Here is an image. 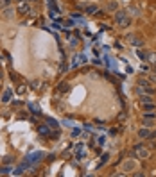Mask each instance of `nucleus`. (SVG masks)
Here are the masks:
<instances>
[{
  "label": "nucleus",
  "instance_id": "obj_7",
  "mask_svg": "<svg viewBox=\"0 0 156 177\" xmlns=\"http://www.w3.org/2000/svg\"><path fill=\"white\" fill-rule=\"evenodd\" d=\"M38 131H40V134H43V136H47V134H49V127H47V125H42V127L38 129Z\"/></svg>",
  "mask_w": 156,
  "mask_h": 177
},
{
  "label": "nucleus",
  "instance_id": "obj_3",
  "mask_svg": "<svg viewBox=\"0 0 156 177\" xmlns=\"http://www.w3.org/2000/svg\"><path fill=\"white\" fill-rule=\"evenodd\" d=\"M138 136H140V138H144V140H149V138H154V136H156V132H151L149 129L142 127L140 131H138Z\"/></svg>",
  "mask_w": 156,
  "mask_h": 177
},
{
  "label": "nucleus",
  "instance_id": "obj_9",
  "mask_svg": "<svg viewBox=\"0 0 156 177\" xmlns=\"http://www.w3.org/2000/svg\"><path fill=\"white\" fill-rule=\"evenodd\" d=\"M2 100H4V102H9V100H11V91H9V90L4 93V98H2Z\"/></svg>",
  "mask_w": 156,
  "mask_h": 177
},
{
  "label": "nucleus",
  "instance_id": "obj_10",
  "mask_svg": "<svg viewBox=\"0 0 156 177\" xmlns=\"http://www.w3.org/2000/svg\"><path fill=\"white\" fill-rule=\"evenodd\" d=\"M142 107H144V109H145V111H151V109H154V106L151 104V102H147V104H144V106H142Z\"/></svg>",
  "mask_w": 156,
  "mask_h": 177
},
{
  "label": "nucleus",
  "instance_id": "obj_11",
  "mask_svg": "<svg viewBox=\"0 0 156 177\" xmlns=\"http://www.w3.org/2000/svg\"><path fill=\"white\" fill-rule=\"evenodd\" d=\"M47 124L52 125V127H58V122H56V120H52V118H47Z\"/></svg>",
  "mask_w": 156,
  "mask_h": 177
},
{
  "label": "nucleus",
  "instance_id": "obj_6",
  "mask_svg": "<svg viewBox=\"0 0 156 177\" xmlns=\"http://www.w3.org/2000/svg\"><path fill=\"white\" fill-rule=\"evenodd\" d=\"M43 156H45L43 152H34V154H31V156H29V163H36V161L42 159Z\"/></svg>",
  "mask_w": 156,
  "mask_h": 177
},
{
  "label": "nucleus",
  "instance_id": "obj_16",
  "mask_svg": "<svg viewBox=\"0 0 156 177\" xmlns=\"http://www.w3.org/2000/svg\"><path fill=\"white\" fill-rule=\"evenodd\" d=\"M0 77H2V72H0Z\"/></svg>",
  "mask_w": 156,
  "mask_h": 177
},
{
  "label": "nucleus",
  "instance_id": "obj_1",
  "mask_svg": "<svg viewBox=\"0 0 156 177\" xmlns=\"http://www.w3.org/2000/svg\"><path fill=\"white\" fill-rule=\"evenodd\" d=\"M115 22H117V25H120V27H127L131 20H129V16H127V13L119 11L117 15H115Z\"/></svg>",
  "mask_w": 156,
  "mask_h": 177
},
{
  "label": "nucleus",
  "instance_id": "obj_15",
  "mask_svg": "<svg viewBox=\"0 0 156 177\" xmlns=\"http://www.w3.org/2000/svg\"><path fill=\"white\" fill-rule=\"evenodd\" d=\"M149 79H151V81H153V83H156V73H153V75H151V77H149Z\"/></svg>",
  "mask_w": 156,
  "mask_h": 177
},
{
  "label": "nucleus",
  "instance_id": "obj_2",
  "mask_svg": "<svg viewBox=\"0 0 156 177\" xmlns=\"http://www.w3.org/2000/svg\"><path fill=\"white\" fill-rule=\"evenodd\" d=\"M135 154H137V158H140V159L149 158V150H147V148H144L142 145H137V147H135Z\"/></svg>",
  "mask_w": 156,
  "mask_h": 177
},
{
  "label": "nucleus",
  "instance_id": "obj_8",
  "mask_svg": "<svg viewBox=\"0 0 156 177\" xmlns=\"http://www.w3.org/2000/svg\"><path fill=\"white\" fill-rule=\"evenodd\" d=\"M151 100H153V98L149 97V95H144V97L140 98V102H142V104H147V102H151Z\"/></svg>",
  "mask_w": 156,
  "mask_h": 177
},
{
  "label": "nucleus",
  "instance_id": "obj_5",
  "mask_svg": "<svg viewBox=\"0 0 156 177\" xmlns=\"http://www.w3.org/2000/svg\"><path fill=\"white\" fill-rule=\"evenodd\" d=\"M83 9L88 13V15H95V13L99 11V7H97V5H93V4H86V5H83Z\"/></svg>",
  "mask_w": 156,
  "mask_h": 177
},
{
  "label": "nucleus",
  "instance_id": "obj_12",
  "mask_svg": "<svg viewBox=\"0 0 156 177\" xmlns=\"http://www.w3.org/2000/svg\"><path fill=\"white\" fill-rule=\"evenodd\" d=\"M5 5H9V0H0V7H5Z\"/></svg>",
  "mask_w": 156,
  "mask_h": 177
},
{
  "label": "nucleus",
  "instance_id": "obj_4",
  "mask_svg": "<svg viewBox=\"0 0 156 177\" xmlns=\"http://www.w3.org/2000/svg\"><path fill=\"white\" fill-rule=\"evenodd\" d=\"M18 13H22V15H27V13H31V5L23 2V0H20V4H18Z\"/></svg>",
  "mask_w": 156,
  "mask_h": 177
},
{
  "label": "nucleus",
  "instance_id": "obj_14",
  "mask_svg": "<svg viewBox=\"0 0 156 177\" xmlns=\"http://www.w3.org/2000/svg\"><path fill=\"white\" fill-rule=\"evenodd\" d=\"M9 172V168H0V174H7Z\"/></svg>",
  "mask_w": 156,
  "mask_h": 177
},
{
  "label": "nucleus",
  "instance_id": "obj_13",
  "mask_svg": "<svg viewBox=\"0 0 156 177\" xmlns=\"http://www.w3.org/2000/svg\"><path fill=\"white\" fill-rule=\"evenodd\" d=\"M25 91V86H18V93H23Z\"/></svg>",
  "mask_w": 156,
  "mask_h": 177
}]
</instances>
